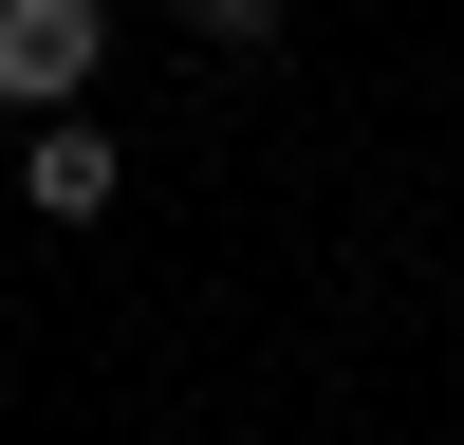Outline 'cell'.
<instances>
[{"instance_id": "obj_1", "label": "cell", "mask_w": 464, "mask_h": 445, "mask_svg": "<svg viewBox=\"0 0 464 445\" xmlns=\"http://www.w3.org/2000/svg\"><path fill=\"white\" fill-rule=\"evenodd\" d=\"M111 0H0V111H93Z\"/></svg>"}, {"instance_id": "obj_3", "label": "cell", "mask_w": 464, "mask_h": 445, "mask_svg": "<svg viewBox=\"0 0 464 445\" xmlns=\"http://www.w3.org/2000/svg\"><path fill=\"white\" fill-rule=\"evenodd\" d=\"M186 37H205V56H260V37H279V0H186Z\"/></svg>"}, {"instance_id": "obj_2", "label": "cell", "mask_w": 464, "mask_h": 445, "mask_svg": "<svg viewBox=\"0 0 464 445\" xmlns=\"http://www.w3.org/2000/svg\"><path fill=\"white\" fill-rule=\"evenodd\" d=\"M19 204L37 222H111V111H19Z\"/></svg>"}]
</instances>
